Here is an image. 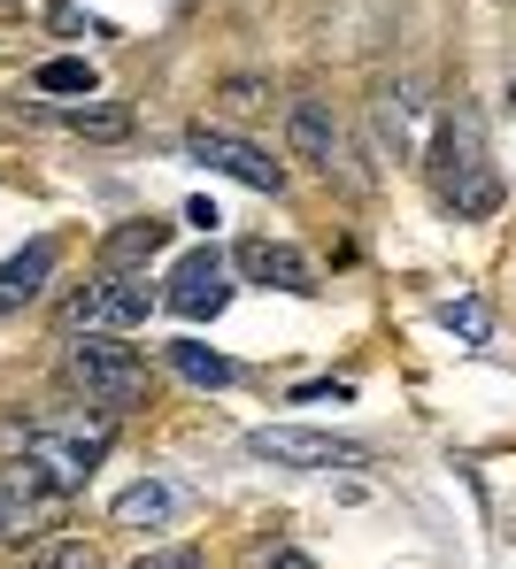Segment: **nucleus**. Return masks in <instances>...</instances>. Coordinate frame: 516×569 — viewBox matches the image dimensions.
Here are the masks:
<instances>
[{"label": "nucleus", "instance_id": "f257e3e1", "mask_svg": "<svg viewBox=\"0 0 516 569\" xmlns=\"http://www.w3.org/2000/svg\"><path fill=\"white\" fill-rule=\"evenodd\" d=\"M424 170H431V192L455 208V216H494L502 208V170L486 162V131L470 108L439 116L431 147H424Z\"/></svg>", "mask_w": 516, "mask_h": 569}, {"label": "nucleus", "instance_id": "f03ea898", "mask_svg": "<svg viewBox=\"0 0 516 569\" xmlns=\"http://www.w3.org/2000/svg\"><path fill=\"white\" fill-rule=\"evenodd\" d=\"M62 385H70L86 408L123 416V408H139V400H147V362H139L123 339H108V331H78V339H70V355H62Z\"/></svg>", "mask_w": 516, "mask_h": 569}, {"label": "nucleus", "instance_id": "7ed1b4c3", "mask_svg": "<svg viewBox=\"0 0 516 569\" xmlns=\"http://www.w3.org/2000/svg\"><path fill=\"white\" fill-rule=\"evenodd\" d=\"M108 447H116V431H108V416H70V423H39L31 439H23V455L39 462V470L54 477V492L70 500V492H86V477L108 462Z\"/></svg>", "mask_w": 516, "mask_h": 569}, {"label": "nucleus", "instance_id": "20e7f679", "mask_svg": "<svg viewBox=\"0 0 516 569\" xmlns=\"http://www.w3.org/2000/svg\"><path fill=\"white\" fill-rule=\"evenodd\" d=\"M286 139H294V154L309 162V170H324V178H339V192H370V162L355 154V139H347V123L324 108V100H286Z\"/></svg>", "mask_w": 516, "mask_h": 569}, {"label": "nucleus", "instance_id": "39448f33", "mask_svg": "<svg viewBox=\"0 0 516 569\" xmlns=\"http://www.w3.org/2000/svg\"><path fill=\"white\" fill-rule=\"evenodd\" d=\"M147 316H155V292H147L139 270H93L86 284H70V300H62L70 331H108V339H131Z\"/></svg>", "mask_w": 516, "mask_h": 569}, {"label": "nucleus", "instance_id": "423d86ee", "mask_svg": "<svg viewBox=\"0 0 516 569\" xmlns=\"http://www.w3.org/2000/svg\"><path fill=\"white\" fill-rule=\"evenodd\" d=\"M247 455L278 462V470H363L370 447L347 439V431H301V423H270V431H247Z\"/></svg>", "mask_w": 516, "mask_h": 569}, {"label": "nucleus", "instance_id": "0eeeda50", "mask_svg": "<svg viewBox=\"0 0 516 569\" xmlns=\"http://www.w3.org/2000/svg\"><path fill=\"white\" fill-rule=\"evenodd\" d=\"M186 154H194V162H208L216 178L247 186V192H286V162H278L270 147H255V139L224 131V123H194V131H186Z\"/></svg>", "mask_w": 516, "mask_h": 569}, {"label": "nucleus", "instance_id": "6e6552de", "mask_svg": "<svg viewBox=\"0 0 516 569\" xmlns=\"http://www.w3.org/2000/svg\"><path fill=\"white\" fill-rule=\"evenodd\" d=\"M231 262H224V247H194L178 270H170V284H162V308L170 316H186V323H208V316H224L231 308Z\"/></svg>", "mask_w": 516, "mask_h": 569}, {"label": "nucleus", "instance_id": "1a4fd4ad", "mask_svg": "<svg viewBox=\"0 0 516 569\" xmlns=\"http://www.w3.org/2000/svg\"><path fill=\"white\" fill-rule=\"evenodd\" d=\"M370 139H378L394 162L416 154V139H424V86H416V78H394V86L370 93Z\"/></svg>", "mask_w": 516, "mask_h": 569}, {"label": "nucleus", "instance_id": "9d476101", "mask_svg": "<svg viewBox=\"0 0 516 569\" xmlns=\"http://www.w3.org/2000/svg\"><path fill=\"white\" fill-rule=\"evenodd\" d=\"M231 270L255 278V284H270V292H294V300L316 292V262L294 247V239H247V247L231 254Z\"/></svg>", "mask_w": 516, "mask_h": 569}, {"label": "nucleus", "instance_id": "9b49d317", "mask_svg": "<svg viewBox=\"0 0 516 569\" xmlns=\"http://www.w3.org/2000/svg\"><path fill=\"white\" fill-rule=\"evenodd\" d=\"M54 262H62V247H54V239H23V247L0 262V316L31 308V300H39V284L54 278Z\"/></svg>", "mask_w": 516, "mask_h": 569}, {"label": "nucleus", "instance_id": "f8f14e48", "mask_svg": "<svg viewBox=\"0 0 516 569\" xmlns=\"http://www.w3.org/2000/svg\"><path fill=\"white\" fill-rule=\"evenodd\" d=\"M162 247H170V223H155V216H139V223H116V231L101 239V270H147Z\"/></svg>", "mask_w": 516, "mask_h": 569}, {"label": "nucleus", "instance_id": "ddd939ff", "mask_svg": "<svg viewBox=\"0 0 516 569\" xmlns=\"http://www.w3.org/2000/svg\"><path fill=\"white\" fill-rule=\"evenodd\" d=\"M170 516H178V485H170V477H139V485L116 492V523H123V531H155V523H170Z\"/></svg>", "mask_w": 516, "mask_h": 569}, {"label": "nucleus", "instance_id": "4468645a", "mask_svg": "<svg viewBox=\"0 0 516 569\" xmlns=\"http://www.w3.org/2000/svg\"><path fill=\"white\" fill-rule=\"evenodd\" d=\"M170 370L186 385H201V392H231V385H239V362L216 355V347H201V339H178V347H170Z\"/></svg>", "mask_w": 516, "mask_h": 569}, {"label": "nucleus", "instance_id": "2eb2a0df", "mask_svg": "<svg viewBox=\"0 0 516 569\" xmlns=\"http://www.w3.org/2000/svg\"><path fill=\"white\" fill-rule=\"evenodd\" d=\"M47 123H62V131H78V139H93V147H116V139H131V108L123 100H101V108H70V116H47Z\"/></svg>", "mask_w": 516, "mask_h": 569}, {"label": "nucleus", "instance_id": "dca6fc26", "mask_svg": "<svg viewBox=\"0 0 516 569\" xmlns=\"http://www.w3.org/2000/svg\"><path fill=\"white\" fill-rule=\"evenodd\" d=\"M23 569H108V562H101V547H93V539L54 531V539H31V547H23Z\"/></svg>", "mask_w": 516, "mask_h": 569}, {"label": "nucleus", "instance_id": "f3484780", "mask_svg": "<svg viewBox=\"0 0 516 569\" xmlns=\"http://www.w3.org/2000/svg\"><path fill=\"white\" fill-rule=\"evenodd\" d=\"M101 86V70L86 62V54H54V62H39V93H93Z\"/></svg>", "mask_w": 516, "mask_h": 569}, {"label": "nucleus", "instance_id": "a211bd4d", "mask_svg": "<svg viewBox=\"0 0 516 569\" xmlns=\"http://www.w3.org/2000/svg\"><path fill=\"white\" fill-rule=\"evenodd\" d=\"M439 323H447V331H463V339H486V331H494L486 300H470V292H463V300H447V308H439Z\"/></svg>", "mask_w": 516, "mask_h": 569}, {"label": "nucleus", "instance_id": "6ab92c4d", "mask_svg": "<svg viewBox=\"0 0 516 569\" xmlns=\"http://www.w3.org/2000/svg\"><path fill=\"white\" fill-rule=\"evenodd\" d=\"M224 108H270V100H278V86H270V78H224Z\"/></svg>", "mask_w": 516, "mask_h": 569}, {"label": "nucleus", "instance_id": "aec40b11", "mask_svg": "<svg viewBox=\"0 0 516 569\" xmlns=\"http://www.w3.org/2000/svg\"><path fill=\"white\" fill-rule=\"evenodd\" d=\"M131 569H201V555L194 547H155V555H139Z\"/></svg>", "mask_w": 516, "mask_h": 569}, {"label": "nucleus", "instance_id": "412c9836", "mask_svg": "<svg viewBox=\"0 0 516 569\" xmlns=\"http://www.w3.org/2000/svg\"><path fill=\"white\" fill-rule=\"evenodd\" d=\"M262 569H316V555H301V547H270Z\"/></svg>", "mask_w": 516, "mask_h": 569}, {"label": "nucleus", "instance_id": "4be33fe9", "mask_svg": "<svg viewBox=\"0 0 516 569\" xmlns=\"http://www.w3.org/2000/svg\"><path fill=\"white\" fill-rule=\"evenodd\" d=\"M301 400H347V385H331V378H309V385H301Z\"/></svg>", "mask_w": 516, "mask_h": 569}]
</instances>
